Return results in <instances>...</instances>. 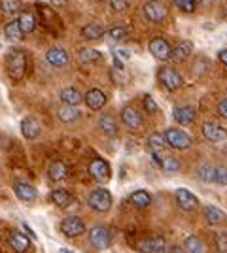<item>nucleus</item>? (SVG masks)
<instances>
[{
	"label": "nucleus",
	"mask_w": 227,
	"mask_h": 253,
	"mask_svg": "<svg viewBox=\"0 0 227 253\" xmlns=\"http://www.w3.org/2000/svg\"><path fill=\"white\" fill-rule=\"evenodd\" d=\"M129 202L133 206H136V208H148L151 204V195L148 191H135V193H131L129 197Z\"/></svg>",
	"instance_id": "23"
},
{
	"label": "nucleus",
	"mask_w": 227,
	"mask_h": 253,
	"mask_svg": "<svg viewBox=\"0 0 227 253\" xmlns=\"http://www.w3.org/2000/svg\"><path fill=\"white\" fill-rule=\"evenodd\" d=\"M121 121H123V125L131 128V130H136V128H140L142 125V116L133 108V106H125L123 110H121Z\"/></svg>",
	"instance_id": "12"
},
{
	"label": "nucleus",
	"mask_w": 227,
	"mask_h": 253,
	"mask_svg": "<svg viewBox=\"0 0 227 253\" xmlns=\"http://www.w3.org/2000/svg\"><path fill=\"white\" fill-rule=\"evenodd\" d=\"M157 78H159V82H161L169 91H176V89H180L182 84H184V80H182V76L178 74L174 68H169V66H163L159 68V72H157Z\"/></svg>",
	"instance_id": "5"
},
{
	"label": "nucleus",
	"mask_w": 227,
	"mask_h": 253,
	"mask_svg": "<svg viewBox=\"0 0 227 253\" xmlns=\"http://www.w3.org/2000/svg\"><path fill=\"white\" fill-rule=\"evenodd\" d=\"M163 136H165L167 146H171L174 149H187L191 146V136L184 132L182 128H169Z\"/></svg>",
	"instance_id": "2"
},
{
	"label": "nucleus",
	"mask_w": 227,
	"mask_h": 253,
	"mask_svg": "<svg viewBox=\"0 0 227 253\" xmlns=\"http://www.w3.org/2000/svg\"><path fill=\"white\" fill-rule=\"evenodd\" d=\"M40 123H38V119H34V117H25L21 121V132L23 136L27 138V140H34V138L40 136Z\"/></svg>",
	"instance_id": "18"
},
{
	"label": "nucleus",
	"mask_w": 227,
	"mask_h": 253,
	"mask_svg": "<svg viewBox=\"0 0 227 253\" xmlns=\"http://www.w3.org/2000/svg\"><path fill=\"white\" fill-rule=\"evenodd\" d=\"M173 117L180 125H191L197 117V112H195L193 106H178V108H174Z\"/></svg>",
	"instance_id": "15"
},
{
	"label": "nucleus",
	"mask_w": 227,
	"mask_h": 253,
	"mask_svg": "<svg viewBox=\"0 0 227 253\" xmlns=\"http://www.w3.org/2000/svg\"><path fill=\"white\" fill-rule=\"evenodd\" d=\"M144 108L148 110V114H155L159 108L155 104V100L151 98V95H144Z\"/></svg>",
	"instance_id": "41"
},
{
	"label": "nucleus",
	"mask_w": 227,
	"mask_h": 253,
	"mask_svg": "<svg viewBox=\"0 0 227 253\" xmlns=\"http://www.w3.org/2000/svg\"><path fill=\"white\" fill-rule=\"evenodd\" d=\"M191 51H193V43L189 42V40H184L182 43H178V47L171 53V59H173L174 63H182V61H185L191 55Z\"/></svg>",
	"instance_id": "22"
},
{
	"label": "nucleus",
	"mask_w": 227,
	"mask_h": 253,
	"mask_svg": "<svg viewBox=\"0 0 227 253\" xmlns=\"http://www.w3.org/2000/svg\"><path fill=\"white\" fill-rule=\"evenodd\" d=\"M136 252L140 253H167V242L163 238H148L136 244Z\"/></svg>",
	"instance_id": "11"
},
{
	"label": "nucleus",
	"mask_w": 227,
	"mask_h": 253,
	"mask_svg": "<svg viewBox=\"0 0 227 253\" xmlns=\"http://www.w3.org/2000/svg\"><path fill=\"white\" fill-rule=\"evenodd\" d=\"M216 248L220 253H227V234H218L216 236Z\"/></svg>",
	"instance_id": "42"
},
{
	"label": "nucleus",
	"mask_w": 227,
	"mask_h": 253,
	"mask_svg": "<svg viewBox=\"0 0 227 253\" xmlns=\"http://www.w3.org/2000/svg\"><path fill=\"white\" fill-rule=\"evenodd\" d=\"M59 98H61V102H63L65 106H78L82 100H84L82 93H80L78 89H74V87H65V89L61 91Z\"/></svg>",
	"instance_id": "20"
},
{
	"label": "nucleus",
	"mask_w": 227,
	"mask_h": 253,
	"mask_svg": "<svg viewBox=\"0 0 227 253\" xmlns=\"http://www.w3.org/2000/svg\"><path fill=\"white\" fill-rule=\"evenodd\" d=\"M86 104L91 110H100L106 104V95L100 91V89H89L86 93Z\"/></svg>",
	"instance_id": "19"
},
{
	"label": "nucleus",
	"mask_w": 227,
	"mask_h": 253,
	"mask_svg": "<svg viewBox=\"0 0 227 253\" xmlns=\"http://www.w3.org/2000/svg\"><path fill=\"white\" fill-rule=\"evenodd\" d=\"M167 253H184V250H182V248H178V246H173L171 250H167Z\"/></svg>",
	"instance_id": "47"
},
{
	"label": "nucleus",
	"mask_w": 227,
	"mask_h": 253,
	"mask_svg": "<svg viewBox=\"0 0 227 253\" xmlns=\"http://www.w3.org/2000/svg\"><path fill=\"white\" fill-rule=\"evenodd\" d=\"M13 191H15L17 199L23 201V202H33L34 199L38 197V191L34 189L31 183H25V181H15Z\"/></svg>",
	"instance_id": "16"
},
{
	"label": "nucleus",
	"mask_w": 227,
	"mask_h": 253,
	"mask_svg": "<svg viewBox=\"0 0 227 253\" xmlns=\"http://www.w3.org/2000/svg\"><path fill=\"white\" fill-rule=\"evenodd\" d=\"M89 206L93 208L95 211H108L110 206H112V195H110L108 189H95L91 195H89Z\"/></svg>",
	"instance_id": "4"
},
{
	"label": "nucleus",
	"mask_w": 227,
	"mask_h": 253,
	"mask_svg": "<svg viewBox=\"0 0 227 253\" xmlns=\"http://www.w3.org/2000/svg\"><path fill=\"white\" fill-rule=\"evenodd\" d=\"M57 116H59V119H61L63 123H72V121H76V119L80 117V110H78L76 106H65L63 104V108H59Z\"/></svg>",
	"instance_id": "27"
},
{
	"label": "nucleus",
	"mask_w": 227,
	"mask_h": 253,
	"mask_svg": "<svg viewBox=\"0 0 227 253\" xmlns=\"http://www.w3.org/2000/svg\"><path fill=\"white\" fill-rule=\"evenodd\" d=\"M224 13H226V17H227V4H226V8H224Z\"/></svg>",
	"instance_id": "49"
},
{
	"label": "nucleus",
	"mask_w": 227,
	"mask_h": 253,
	"mask_svg": "<svg viewBox=\"0 0 227 253\" xmlns=\"http://www.w3.org/2000/svg\"><path fill=\"white\" fill-rule=\"evenodd\" d=\"M89 242L91 246H95L97 250H106L112 244V234H110L108 227L104 225H95L91 231H89Z\"/></svg>",
	"instance_id": "3"
},
{
	"label": "nucleus",
	"mask_w": 227,
	"mask_h": 253,
	"mask_svg": "<svg viewBox=\"0 0 227 253\" xmlns=\"http://www.w3.org/2000/svg\"><path fill=\"white\" fill-rule=\"evenodd\" d=\"M8 244H10V248L13 250V252L17 253H23L29 250V246H31V238L27 236V234H23L21 231H15L10 234V240H8Z\"/></svg>",
	"instance_id": "17"
},
{
	"label": "nucleus",
	"mask_w": 227,
	"mask_h": 253,
	"mask_svg": "<svg viewBox=\"0 0 227 253\" xmlns=\"http://www.w3.org/2000/svg\"><path fill=\"white\" fill-rule=\"evenodd\" d=\"M108 34L112 40H123L127 36V29L125 27H112L108 31Z\"/></svg>",
	"instance_id": "38"
},
{
	"label": "nucleus",
	"mask_w": 227,
	"mask_h": 253,
	"mask_svg": "<svg viewBox=\"0 0 227 253\" xmlns=\"http://www.w3.org/2000/svg\"><path fill=\"white\" fill-rule=\"evenodd\" d=\"M129 6V0H110V8L114 11H125Z\"/></svg>",
	"instance_id": "40"
},
{
	"label": "nucleus",
	"mask_w": 227,
	"mask_h": 253,
	"mask_svg": "<svg viewBox=\"0 0 227 253\" xmlns=\"http://www.w3.org/2000/svg\"><path fill=\"white\" fill-rule=\"evenodd\" d=\"M205 215L208 225H220V223L226 219V213L220 210V208H216V206H206Z\"/></svg>",
	"instance_id": "31"
},
{
	"label": "nucleus",
	"mask_w": 227,
	"mask_h": 253,
	"mask_svg": "<svg viewBox=\"0 0 227 253\" xmlns=\"http://www.w3.org/2000/svg\"><path fill=\"white\" fill-rule=\"evenodd\" d=\"M150 53L159 61H167V59H171L173 47L165 38H153L150 42Z\"/></svg>",
	"instance_id": "10"
},
{
	"label": "nucleus",
	"mask_w": 227,
	"mask_h": 253,
	"mask_svg": "<svg viewBox=\"0 0 227 253\" xmlns=\"http://www.w3.org/2000/svg\"><path fill=\"white\" fill-rule=\"evenodd\" d=\"M114 53H116V59H121V61H129L131 59V51L125 47H118Z\"/></svg>",
	"instance_id": "43"
},
{
	"label": "nucleus",
	"mask_w": 227,
	"mask_h": 253,
	"mask_svg": "<svg viewBox=\"0 0 227 253\" xmlns=\"http://www.w3.org/2000/svg\"><path fill=\"white\" fill-rule=\"evenodd\" d=\"M173 2L185 13H191L195 10V6H197V0H173Z\"/></svg>",
	"instance_id": "37"
},
{
	"label": "nucleus",
	"mask_w": 227,
	"mask_h": 253,
	"mask_svg": "<svg viewBox=\"0 0 227 253\" xmlns=\"http://www.w3.org/2000/svg\"><path fill=\"white\" fill-rule=\"evenodd\" d=\"M89 174L97 179V181H100V183H106L110 179V176H112V170H110V165L104 159H95L89 165Z\"/></svg>",
	"instance_id": "8"
},
{
	"label": "nucleus",
	"mask_w": 227,
	"mask_h": 253,
	"mask_svg": "<svg viewBox=\"0 0 227 253\" xmlns=\"http://www.w3.org/2000/svg\"><path fill=\"white\" fill-rule=\"evenodd\" d=\"M214 176H216V169L210 167V165H201L197 169V178L201 179V181H205V183H212Z\"/></svg>",
	"instance_id": "34"
},
{
	"label": "nucleus",
	"mask_w": 227,
	"mask_h": 253,
	"mask_svg": "<svg viewBox=\"0 0 227 253\" xmlns=\"http://www.w3.org/2000/svg\"><path fill=\"white\" fill-rule=\"evenodd\" d=\"M203 136L206 140H210V142H224L227 138V130L224 126H220L218 123H212V121H208L203 125Z\"/></svg>",
	"instance_id": "13"
},
{
	"label": "nucleus",
	"mask_w": 227,
	"mask_h": 253,
	"mask_svg": "<svg viewBox=\"0 0 227 253\" xmlns=\"http://www.w3.org/2000/svg\"><path fill=\"white\" fill-rule=\"evenodd\" d=\"M98 126H100V130H102L106 136H114V134L118 132V123H116V119H114L112 116H102V117H100Z\"/></svg>",
	"instance_id": "29"
},
{
	"label": "nucleus",
	"mask_w": 227,
	"mask_h": 253,
	"mask_svg": "<svg viewBox=\"0 0 227 253\" xmlns=\"http://www.w3.org/2000/svg\"><path fill=\"white\" fill-rule=\"evenodd\" d=\"M17 23H19V29H21L23 34H31L36 27V19L31 11H21L19 17H17Z\"/></svg>",
	"instance_id": "24"
},
{
	"label": "nucleus",
	"mask_w": 227,
	"mask_h": 253,
	"mask_svg": "<svg viewBox=\"0 0 227 253\" xmlns=\"http://www.w3.org/2000/svg\"><path fill=\"white\" fill-rule=\"evenodd\" d=\"M23 229H25V231L31 234V238H34V236H36V234H34V231L31 229V227H29V225H27V223H23Z\"/></svg>",
	"instance_id": "48"
},
{
	"label": "nucleus",
	"mask_w": 227,
	"mask_h": 253,
	"mask_svg": "<svg viewBox=\"0 0 227 253\" xmlns=\"http://www.w3.org/2000/svg\"><path fill=\"white\" fill-rule=\"evenodd\" d=\"M51 201L59 206V208H66L72 202V195L66 189H55L51 191Z\"/></svg>",
	"instance_id": "30"
},
{
	"label": "nucleus",
	"mask_w": 227,
	"mask_h": 253,
	"mask_svg": "<svg viewBox=\"0 0 227 253\" xmlns=\"http://www.w3.org/2000/svg\"><path fill=\"white\" fill-rule=\"evenodd\" d=\"M47 176H49L51 181H63L68 176V169H66V165L63 161H53L49 165V169H47Z\"/></svg>",
	"instance_id": "21"
},
{
	"label": "nucleus",
	"mask_w": 227,
	"mask_h": 253,
	"mask_svg": "<svg viewBox=\"0 0 227 253\" xmlns=\"http://www.w3.org/2000/svg\"><path fill=\"white\" fill-rule=\"evenodd\" d=\"M80 61L86 64H91V63H97L98 59H100V51L97 49H93V47H84V49H80Z\"/></svg>",
	"instance_id": "35"
},
{
	"label": "nucleus",
	"mask_w": 227,
	"mask_h": 253,
	"mask_svg": "<svg viewBox=\"0 0 227 253\" xmlns=\"http://www.w3.org/2000/svg\"><path fill=\"white\" fill-rule=\"evenodd\" d=\"M45 61L51 64L53 68H65L68 64V53L63 47H51L45 53Z\"/></svg>",
	"instance_id": "14"
},
{
	"label": "nucleus",
	"mask_w": 227,
	"mask_h": 253,
	"mask_svg": "<svg viewBox=\"0 0 227 253\" xmlns=\"http://www.w3.org/2000/svg\"><path fill=\"white\" fill-rule=\"evenodd\" d=\"M6 66L11 80H21L27 72V55L21 49H10L6 57Z\"/></svg>",
	"instance_id": "1"
},
{
	"label": "nucleus",
	"mask_w": 227,
	"mask_h": 253,
	"mask_svg": "<svg viewBox=\"0 0 227 253\" xmlns=\"http://www.w3.org/2000/svg\"><path fill=\"white\" fill-rule=\"evenodd\" d=\"M159 167L165 174H176L178 170L182 169V165H180V161L174 157V155H161V161H159Z\"/></svg>",
	"instance_id": "25"
},
{
	"label": "nucleus",
	"mask_w": 227,
	"mask_h": 253,
	"mask_svg": "<svg viewBox=\"0 0 227 253\" xmlns=\"http://www.w3.org/2000/svg\"><path fill=\"white\" fill-rule=\"evenodd\" d=\"M53 6H57V8H63V6H66V0H49Z\"/></svg>",
	"instance_id": "46"
},
{
	"label": "nucleus",
	"mask_w": 227,
	"mask_h": 253,
	"mask_svg": "<svg viewBox=\"0 0 227 253\" xmlns=\"http://www.w3.org/2000/svg\"><path fill=\"white\" fill-rule=\"evenodd\" d=\"M102 34H104V29L97 23H89L82 29V36L87 38V40H98Z\"/></svg>",
	"instance_id": "32"
},
{
	"label": "nucleus",
	"mask_w": 227,
	"mask_h": 253,
	"mask_svg": "<svg viewBox=\"0 0 227 253\" xmlns=\"http://www.w3.org/2000/svg\"><path fill=\"white\" fill-rule=\"evenodd\" d=\"M184 253H206V248L197 236H187L184 240Z\"/></svg>",
	"instance_id": "28"
},
{
	"label": "nucleus",
	"mask_w": 227,
	"mask_h": 253,
	"mask_svg": "<svg viewBox=\"0 0 227 253\" xmlns=\"http://www.w3.org/2000/svg\"><path fill=\"white\" fill-rule=\"evenodd\" d=\"M4 36H6V40H8V42L15 43V42H19L25 34H23L21 29H19V23L10 21L8 25H6V29H4Z\"/></svg>",
	"instance_id": "26"
},
{
	"label": "nucleus",
	"mask_w": 227,
	"mask_h": 253,
	"mask_svg": "<svg viewBox=\"0 0 227 253\" xmlns=\"http://www.w3.org/2000/svg\"><path fill=\"white\" fill-rule=\"evenodd\" d=\"M144 15L153 23H161L167 19L169 10L165 8V4L159 0H150L148 4H144Z\"/></svg>",
	"instance_id": "7"
},
{
	"label": "nucleus",
	"mask_w": 227,
	"mask_h": 253,
	"mask_svg": "<svg viewBox=\"0 0 227 253\" xmlns=\"http://www.w3.org/2000/svg\"><path fill=\"white\" fill-rule=\"evenodd\" d=\"M61 231L68 238H76V236H80V234L86 232V223H84L82 217H78V215H68L61 223Z\"/></svg>",
	"instance_id": "6"
},
{
	"label": "nucleus",
	"mask_w": 227,
	"mask_h": 253,
	"mask_svg": "<svg viewBox=\"0 0 227 253\" xmlns=\"http://www.w3.org/2000/svg\"><path fill=\"white\" fill-rule=\"evenodd\" d=\"M214 181H216V183H220V185H227V169H226V167H220V169H216Z\"/></svg>",
	"instance_id": "39"
},
{
	"label": "nucleus",
	"mask_w": 227,
	"mask_h": 253,
	"mask_svg": "<svg viewBox=\"0 0 227 253\" xmlns=\"http://www.w3.org/2000/svg\"><path fill=\"white\" fill-rule=\"evenodd\" d=\"M176 204L180 206V210L184 211H193L197 210V206H199V199L195 197L191 191L187 189H176Z\"/></svg>",
	"instance_id": "9"
},
{
	"label": "nucleus",
	"mask_w": 227,
	"mask_h": 253,
	"mask_svg": "<svg viewBox=\"0 0 227 253\" xmlns=\"http://www.w3.org/2000/svg\"><path fill=\"white\" fill-rule=\"evenodd\" d=\"M0 10L6 15H15L21 11V2L19 0H0Z\"/></svg>",
	"instance_id": "36"
},
{
	"label": "nucleus",
	"mask_w": 227,
	"mask_h": 253,
	"mask_svg": "<svg viewBox=\"0 0 227 253\" xmlns=\"http://www.w3.org/2000/svg\"><path fill=\"white\" fill-rule=\"evenodd\" d=\"M218 112H220V116L227 119V98H226V100H222V102L218 104Z\"/></svg>",
	"instance_id": "44"
},
{
	"label": "nucleus",
	"mask_w": 227,
	"mask_h": 253,
	"mask_svg": "<svg viewBox=\"0 0 227 253\" xmlns=\"http://www.w3.org/2000/svg\"><path fill=\"white\" fill-rule=\"evenodd\" d=\"M61 253H70V252H66V250H63V252H61Z\"/></svg>",
	"instance_id": "50"
},
{
	"label": "nucleus",
	"mask_w": 227,
	"mask_h": 253,
	"mask_svg": "<svg viewBox=\"0 0 227 253\" xmlns=\"http://www.w3.org/2000/svg\"><path fill=\"white\" fill-rule=\"evenodd\" d=\"M218 59L227 66V49H222V51L218 53Z\"/></svg>",
	"instance_id": "45"
},
{
	"label": "nucleus",
	"mask_w": 227,
	"mask_h": 253,
	"mask_svg": "<svg viewBox=\"0 0 227 253\" xmlns=\"http://www.w3.org/2000/svg\"><path fill=\"white\" fill-rule=\"evenodd\" d=\"M148 146H150V149L153 153H161L163 149L167 148L165 136L159 134V132H153V134H150V138H148Z\"/></svg>",
	"instance_id": "33"
}]
</instances>
